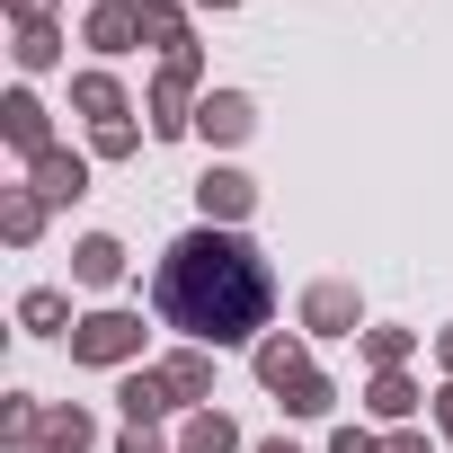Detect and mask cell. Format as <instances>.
I'll use <instances>...</instances> for the list:
<instances>
[{"instance_id":"6da1fadb","label":"cell","mask_w":453,"mask_h":453,"mask_svg":"<svg viewBox=\"0 0 453 453\" xmlns=\"http://www.w3.org/2000/svg\"><path fill=\"white\" fill-rule=\"evenodd\" d=\"M151 303H160L169 329H187V338H204V347H232V338H250V329L267 320L276 276H267V258H258L250 241H232V232H187V241H169V258H160V276H151Z\"/></svg>"},{"instance_id":"7a4b0ae2","label":"cell","mask_w":453,"mask_h":453,"mask_svg":"<svg viewBox=\"0 0 453 453\" xmlns=\"http://www.w3.org/2000/svg\"><path fill=\"white\" fill-rule=\"evenodd\" d=\"M258 373H267V391H285V409H294V418H320V409H329V382L303 365V347H294V338L258 347Z\"/></svg>"},{"instance_id":"3957f363","label":"cell","mask_w":453,"mask_h":453,"mask_svg":"<svg viewBox=\"0 0 453 453\" xmlns=\"http://www.w3.org/2000/svg\"><path fill=\"white\" fill-rule=\"evenodd\" d=\"M134 347H142V320H134V311H98V320L72 329V356H81V365H125Z\"/></svg>"},{"instance_id":"277c9868","label":"cell","mask_w":453,"mask_h":453,"mask_svg":"<svg viewBox=\"0 0 453 453\" xmlns=\"http://www.w3.org/2000/svg\"><path fill=\"white\" fill-rule=\"evenodd\" d=\"M187 89H196V54H178V63L160 72V89H151V125H160V134H187V125H196V116H178Z\"/></svg>"},{"instance_id":"5b68a950","label":"cell","mask_w":453,"mask_h":453,"mask_svg":"<svg viewBox=\"0 0 453 453\" xmlns=\"http://www.w3.org/2000/svg\"><path fill=\"white\" fill-rule=\"evenodd\" d=\"M27 453H89V418H81V409H54V418H36Z\"/></svg>"},{"instance_id":"8992f818","label":"cell","mask_w":453,"mask_h":453,"mask_svg":"<svg viewBox=\"0 0 453 453\" xmlns=\"http://www.w3.org/2000/svg\"><path fill=\"white\" fill-rule=\"evenodd\" d=\"M196 125H204V134H213V142H241V134H250V125H258V116H250V98H232V89H213V98H204V107H196Z\"/></svg>"},{"instance_id":"52a82bcc","label":"cell","mask_w":453,"mask_h":453,"mask_svg":"<svg viewBox=\"0 0 453 453\" xmlns=\"http://www.w3.org/2000/svg\"><path fill=\"white\" fill-rule=\"evenodd\" d=\"M196 196H204V213H222V222H241V213H250V204H258V187H250V178H241V169H213V178H204V187H196Z\"/></svg>"},{"instance_id":"ba28073f","label":"cell","mask_w":453,"mask_h":453,"mask_svg":"<svg viewBox=\"0 0 453 453\" xmlns=\"http://www.w3.org/2000/svg\"><path fill=\"white\" fill-rule=\"evenodd\" d=\"M303 320L311 329H356V285H311L303 294Z\"/></svg>"},{"instance_id":"9c48e42d","label":"cell","mask_w":453,"mask_h":453,"mask_svg":"<svg viewBox=\"0 0 453 453\" xmlns=\"http://www.w3.org/2000/svg\"><path fill=\"white\" fill-rule=\"evenodd\" d=\"M134 36H142V10H116V0H107V10L89 19V45H98V54H125Z\"/></svg>"},{"instance_id":"30bf717a","label":"cell","mask_w":453,"mask_h":453,"mask_svg":"<svg viewBox=\"0 0 453 453\" xmlns=\"http://www.w3.org/2000/svg\"><path fill=\"white\" fill-rule=\"evenodd\" d=\"M72 276H81V285H116V276H125V250H116V241H81V250H72Z\"/></svg>"},{"instance_id":"8fae6325","label":"cell","mask_w":453,"mask_h":453,"mask_svg":"<svg viewBox=\"0 0 453 453\" xmlns=\"http://www.w3.org/2000/svg\"><path fill=\"white\" fill-rule=\"evenodd\" d=\"M160 409H169V373H134V382H125V418H134V426H151Z\"/></svg>"},{"instance_id":"7c38bea8","label":"cell","mask_w":453,"mask_h":453,"mask_svg":"<svg viewBox=\"0 0 453 453\" xmlns=\"http://www.w3.org/2000/svg\"><path fill=\"white\" fill-rule=\"evenodd\" d=\"M36 196H81V160L72 151H36Z\"/></svg>"},{"instance_id":"4fadbf2b","label":"cell","mask_w":453,"mask_h":453,"mask_svg":"<svg viewBox=\"0 0 453 453\" xmlns=\"http://www.w3.org/2000/svg\"><path fill=\"white\" fill-rule=\"evenodd\" d=\"M232 444H241V435H232V418H213V409H204V418L187 426V444H178V453H232Z\"/></svg>"},{"instance_id":"5bb4252c","label":"cell","mask_w":453,"mask_h":453,"mask_svg":"<svg viewBox=\"0 0 453 453\" xmlns=\"http://www.w3.org/2000/svg\"><path fill=\"white\" fill-rule=\"evenodd\" d=\"M10 142L19 151H45V107L36 98H10Z\"/></svg>"},{"instance_id":"9a60e30c","label":"cell","mask_w":453,"mask_h":453,"mask_svg":"<svg viewBox=\"0 0 453 453\" xmlns=\"http://www.w3.org/2000/svg\"><path fill=\"white\" fill-rule=\"evenodd\" d=\"M142 36H151V45H169V54H187V45H178V36H187V19H178V10H160V0L142 10Z\"/></svg>"},{"instance_id":"2e32d148","label":"cell","mask_w":453,"mask_h":453,"mask_svg":"<svg viewBox=\"0 0 453 453\" xmlns=\"http://www.w3.org/2000/svg\"><path fill=\"white\" fill-rule=\"evenodd\" d=\"M72 98H81V107H89V116H107V125H116V107H125V98H116V81H107V72H89V81H81V89H72Z\"/></svg>"},{"instance_id":"e0dca14e","label":"cell","mask_w":453,"mask_h":453,"mask_svg":"<svg viewBox=\"0 0 453 453\" xmlns=\"http://www.w3.org/2000/svg\"><path fill=\"white\" fill-rule=\"evenodd\" d=\"M365 356H373V365H382V373H391V365H400V356H409V329H373V338H365Z\"/></svg>"},{"instance_id":"ac0fdd59","label":"cell","mask_w":453,"mask_h":453,"mask_svg":"<svg viewBox=\"0 0 453 453\" xmlns=\"http://www.w3.org/2000/svg\"><path fill=\"white\" fill-rule=\"evenodd\" d=\"M204 382H213V373H204V356H178V365H169V391H178V400H196Z\"/></svg>"},{"instance_id":"d6986e66","label":"cell","mask_w":453,"mask_h":453,"mask_svg":"<svg viewBox=\"0 0 453 453\" xmlns=\"http://www.w3.org/2000/svg\"><path fill=\"white\" fill-rule=\"evenodd\" d=\"M373 409H382V418H409L418 400H409V382H400V373H382V382H373Z\"/></svg>"},{"instance_id":"ffe728a7","label":"cell","mask_w":453,"mask_h":453,"mask_svg":"<svg viewBox=\"0 0 453 453\" xmlns=\"http://www.w3.org/2000/svg\"><path fill=\"white\" fill-rule=\"evenodd\" d=\"M19 311H27V329H63V294H27Z\"/></svg>"},{"instance_id":"44dd1931","label":"cell","mask_w":453,"mask_h":453,"mask_svg":"<svg viewBox=\"0 0 453 453\" xmlns=\"http://www.w3.org/2000/svg\"><path fill=\"white\" fill-rule=\"evenodd\" d=\"M36 222H45V204H36V196H19V204H10V241H36Z\"/></svg>"},{"instance_id":"7402d4cb","label":"cell","mask_w":453,"mask_h":453,"mask_svg":"<svg viewBox=\"0 0 453 453\" xmlns=\"http://www.w3.org/2000/svg\"><path fill=\"white\" fill-rule=\"evenodd\" d=\"M19 63H54V27H45V19L19 36Z\"/></svg>"},{"instance_id":"603a6c76","label":"cell","mask_w":453,"mask_h":453,"mask_svg":"<svg viewBox=\"0 0 453 453\" xmlns=\"http://www.w3.org/2000/svg\"><path fill=\"white\" fill-rule=\"evenodd\" d=\"M329 453H382V444H373L365 426H338V444H329Z\"/></svg>"},{"instance_id":"cb8c5ba5","label":"cell","mask_w":453,"mask_h":453,"mask_svg":"<svg viewBox=\"0 0 453 453\" xmlns=\"http://www.w3.org/2000/svg\"><path fill=\"white\" fill-rule=\"evenodd\" d=\"M258 453H294V444H285V435H276V444H258Z\"/></svg>"},{"instance_id":"d4e9b609","label":"cell","mask_w":453,"mask_h":453,"mask_svg":"<svg viewBox=\"0 0 453 453\" xmlns=\"http://www.w3.org/2000/svg\"><path fill=\"white\" fill-rule=\"evenodd\" d=\"M444 435H453V391H444Z\"/></svg>"},{"instance_id":"484cf974","label":"cell","mask_w":453,"mask_h":453,"mask_svg":"<svg viewBox=\"0 0 453 453\" xmlns=\"http://www.w3.org/2000/svg\"><path fill=\"white\" fill-rule=\"evenodd\" d=\"M444 365H453V329H444Z\"/></svg>"},{"instance_id":"4316f807","label":"cell","mask_w":453,"mask_h":453,"mask_svg":"<svg viewBox=\"0 0 453 453\" xmlns=\"http://www.w3.org/2000/svg\"><path fill=\"white\" fill-rule=\"evenodd\" d=\"M213 10H232V0H213Z\"/></svg>"}]
</instances>
